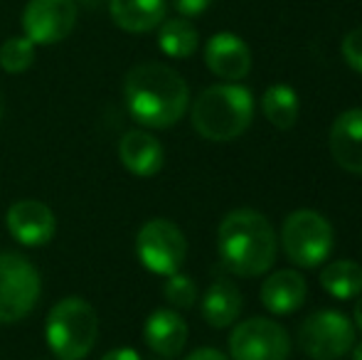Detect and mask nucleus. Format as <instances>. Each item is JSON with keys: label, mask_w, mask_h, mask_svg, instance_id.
<instances>
[{"label": "nucleus", "mask_w": 362, "mask_h": 360, "mask_svg": "<svg viewBox=\"0 0 362 360\" xmlns=\"http://www.w3.org/2000/svg\"><path fill=\"white\" fill-rule=\"evenodd\" d=\"M291 353L288 333L272 318H247L229 336L232 360H286Z\"/></svg>", "instance_id": "9"}, {"label": "nucleus", "mask_w": 362, "mask_h": 360, "mask_svg": "<svg viewBox=\"0 0 362 360\" xmlns=\"http://www.w3.org/2000/svg\"><path fill=\"white\" fill-rule=\"evenodd\" d=\"M212 0H173V8L182 15V18H197L210 8Z\"/></svg>", "instance_id": "25"}, {"label": "nucleus", "mask_w": 362, "mask_h": 360, "mask_svg": "<svg viewBox=\"0 0 362 360\" xmlns=\"http://www.w3.org/2000/svg\"><path fill=\"white\" fill-rule=\"evenodd\" d=\"M45 338L54 358L84 360L94 351L99 338V316L94 306L81 296H67L57 301L47 313Z\"/></svg>", "instance_id": "4"}, {"label": "nucleus", "mask_w": 362, "mask_h": 360, "mask_svg": "<svg viewBox=\"0 0 362 360\" xmlns=\"http://www.w3.org/2000/svg\"><path fill=\"white\" fill-rule=\"evenodd\" d=\"M163 296H165V301L175 308H192L197 301V286L190 277L175 272L168 277L165 286H163Z\"/></svg>", "instance_id": "23"}, {"label": "nucleus", "mask_w": 362, "mask_h": 360, "mask_svg": "<svg viewBox=\"0 0 362 360\" xmlns=\"http://www.w3.org/2000/svg\"><path fill=\"white\" fill-rule=\"evenodd\" d=\"M40 272L23 255L0 252V323H18L37 306Z\"/></svg>", "instance_id": "6"}, {"label": "nucleus", "mask_w": 362, "mask_h": 360, "mask_svg": "<svg viewBox=\"0 0 362 360\" xmlns=\"http://www.w3.org/2000/svg\"><path fill=\"white\" fill-rule=\"evenodd\" d=\"M305 279L293 269L274 272L267 281L262 284V303L272 313L286 316L303 306L305 301Z\"/></svg>", "instance_id": "16"}, {"label": "nucleus", "mask_w": 362, "mask_h": 360, "mask_svg": "<svg viewBox=\"0 0 362 360\" xmlns=\"http://www.w3.org/2000/svg\"><path fill=\"white\" fill-rule=\"evenodd\" d=\"M340 50H343V59L348 62V67H353L355 72L362 74V28L350 30L343 37Z\"/></svg>", "instance_id": "24"}, {"label": "nucleus", "mask_w": 362, "mask_h": 360, "mask_svg": "<svg viewBox=\"0 0 362 360\" xmlns=\"http://www.w3.org/2000/svg\"><path fill=\"white\" fill-rule=\"evenodd\" d=\"M353 318H355V323H358V328L362 331V294L358 296V303H355V313H353Z\"/></svg>", "instance_id": "28"}, {"label": "nucleus", "mask_w": 362, "mask_h": 360, "mask_svg": "<svg viewBox=\"0 0 362 360\" xmlns=\"http://www.w3.org/2000/svg\"><path fill=\"white\" fill-rule=\"evenodd\" d=\"M165 0H109V15L126 33H151L165 20Z\"/></svg>", "instance_id": "17"}, {"label": "nucleus", "mask_w": 362, "mask_h": 360, "mask_svg": "<svg viewBox=\"0 0 362 360\" xmlns=\"http://www.w3.org/2000/svg\"><path fill=\"white\" fill-rule=\"evenodd\" d=\"M74 3H81L84 8H99L104 0H74Z\"/></svg>", "instance_id": "29"}, {"label": "nucleus", "mask_w": 362, "mask_h": 360, "mask_svg": "<svg viewBox=\"0 0 362 360\" xmlns=\"http://www.w3.org/2000/svg\"><path fill=\"white\" fill-rule=\"evenodd\" d=\"M136 255L148 272L158 274V277H170L185 265L187 240L175 222L156 217L139 230Z\"/></svg>", "instance_id": "7"}, {"label": "nucleus", "mask_w": 362, "mask_h": 360, "mask_svg": "<svg viewBox=\"0 0 362 360\" xmlns=\"http://www.w3.org/2000/svg\"><path fill=\"white\" fill-rule=\"evenodd\" d=\"M158 47L173 59H185L195 54L197 45H200V35H197L195 25L187 18H170L163 20L158 25Z\"/></svg>", "instance_id": "19"}, {"label": "nucleus", "mask_w": 362, "mask_h": 360, "mask_svg": "<svg viewBox=\"0 0 362 360\" xmlns=\"http://www.w3.org/2000/svg\"><path fill=\"white\" fill-rule=\"evenodd\" d=\"M119 158L129 173L139 175V178H151V175L160 173L163 163H165V151L153 134L134 129L121 139Z\"/></svg>", "instance_id": "14"}, {"label": "nucleus", "mask_w": 362, "mask_h": 360, "mask_svg": "<svg viewBox=\"0 0 362 360\" xmlns=\"http://www.w3.org/2000/svg\"><path fill=\"white\" fill-rule=\"evenodd\" d=\"M242 313V294L234 284L217 281L202 296V318L212 328H227Z\"/></svg>", "instance_id": "18"}, {"label": "nucleus", "mask_w": 362, "mask_h": 360, "mask_svg": "<svg viewBox=\"0 0 362 360\" xmlns=\"http://www.w3.org/2000/svg\"><path fill=\"white\" fill-rule=\"evenodd\" d=\"M222 265L237 277H259L276 260V232L257 210L239 207L222 220L217 232Z\"/></svg>", "instance_id": "2"}, {"label": "nucleus", "mask_w": 362, "mask_h": 360, "mask_svg": "<svg viewBox=\"0 0 362 360\" xmlns=\"http://www.w3.org/2000/svg\"><path fill=\"white\" fill-rule=\"evenodd\" d=\"M205 64L217 77L227 82H239L252 69V52L242 37L232 33H217L205 45Z\"/></svg>", "instance_id": "12"}, {"label": "nucleus", "mask_w": 362, "mask_h": 360, "mask_svg": "<svg viewBox=\"0 0 362 360\" xmlns=\"http://www.w3.org/2000/svg\"><path fill=\"white\" fill-rule=\"evenodd\" d=\"M0 114H3V104H0Z\"/></svg>", "instance_id": "31"}, {"label": "nucleus", "mask_w": 362, "mask_h": 360, "mask_svg": "<svg viewBox=\"0 0 362 360\" xmlns=\"http://www.w3.org/2000/svg\"><path fill=\"white\" fill-rule=\"evenodd\" d=\"M330 153L343 170L362 175V109H348L335 119Z\"/></svg>", "instance_id": "13"}, {"label": "nucleus", "mask_w": 362, "mask_h": 360, "mask_svg": "<svg viewBox=\"0 0 362 360\" xmlns=\"http://www.w3.org/2000/svg\"><path fill=\"white\" fill-rule=\"evenodd\" d=\"M195 131L207 141H232L249 129L254 119V96L242 84H215L195 99L190 111Z\"/></svg>", "instance_id": "3"}, {"label": "nucleus", "mask_w": 362, "mask_h": 360, "mask_svg": "<svg viewBox=\"0 0 362 360\" xmlns=\"http://www.w3.org/2000/svg\"><path fill=\"white\" fill-rule=\"evenodd\" d=\"M353 360H362V343H355L353 346Z\"/></svg>", "instance_id": "30"}, {"label": "nucleus", "mask_w": 362, "mask_h": 360, "mask_svg": "<svg viewBox=\"0 0 362 360\" xmlns=\"http://www.w3.org/2000/svg\"><path fill=\"white\" fill-rule=\"evenodd\" d=\"M124 99L131 116L141 126L170 129L185 116L190 89L173 67L160 62H144L131 67L126 74Z\"/></svg>", "instance_id": "1"}, {"label": "nucleus", "mask_w": 362, "mask_h": 360, "mask_svg": "<svg viewBox=\"0 0 362 360\" xmlns=\"http://www.w3.org/2000/svg\"><path fill=\"white\" fill-rule=\"evenodd\" d=\"M262 111L276 129L286 131L298 119V96L288 84H274V87L264 91Z\"/></svg>", "instance_id": "21"}, {"label": "nucleus", "mask_w": 362, "mask_h": 360, "mask_svg": "<svg viewBox=\"0 0 362 360\" xmlns=\"http://www.w3.org/2000/svg\"><path fill=\"white\" fill-rule=\"evenodd\" d=\"M298 343L313 360H340L355 346V326L340 311H315L300 323Z\"/></svg>", "instance_id": "8"}, {"label": "nucleus", "mask_w": 362, "mask_h": 360, "mask_svg": "<svg viewBox=\"0 0 362 360\" xmlns=\"http://www.w3.org/2000/svg\"><path fill=\"white\" fill-rule=\"evenodd\" d=\"M35 50H37V45L25 37V35L8 37L0 45V69L8 74H23L25 69L33 67Z\"/></svg>", "instance_id": "22"}, {"label": "nucleus", "mask_w": 362, "mask_h": 360, "mask_svg": "<svg viewBox=\"0 0 362 360\" xmlns=\"http://www.w3.org/2000/svg\"><path fill=\"white\" fill-rule=\"evenodd\" d=\"M165 360H170V358H165Z\"/></svg>", "instance_id": "32"}, {"label": "nucleus", "mask_w": 362, "mask_h": 360, "mask_svg": "<svg viewBox=\"0 0 362 360\" xmlns=\"http://www.w3.org/2000/svg\"><path fill=\"white\" fill-rule=\"evenodd\" d=\"M281 247L293 265L303 269L318 267L333 252V227L320 212L296 210L284 222Z\"/></svg>", "instance_id": "5"}, {"label": "nucleus", "mask_w": 362, "mask_h": 360, "mask_svg": "<svg viewBox=\"0 0 362 360\" xmlns=\"http://www.w3.org/2000/svg\"><path fill=\"white\" fill-rule=\"evenodd\" d=\"M320 284L335 298H355L362 294V267L353 260H340L320 272Z\"/></svg>", "instance_id": "20"}, {"label": "nucleus", "mask_w": 362, "mask_h": 360, "mask_svg": "<svg viewBox=\"0 0 362 360\" xmlns=\"http://www.w3.org/2000/svg\"><path fill=\"white\" fill-rule=\"evenodd\" d=\"M144 341L156 356L175 358L187 343V323L173 308H158L146 318Z\"/></svg>", "instance_id": "15"}, {"label": "nucleus", "mask_w": 362, "mask_h": 360, "mask_svg": "<svg viewBox=\"0 0 362 360\" xmlns=\"http://www.w3.org/2000/svg\"><path fill=\"white\" fill-rule=\"evenodd\" d=\"M101 360H141V356L134 348H114V351H109Z\"/></svg>", "instance_id": "27"}, {"label": "nucleus", "mask_w": 362, "mask_h": 360, "mask_svg": "<svg viewBox=\"0 0 362 360\" xmlns=\"http://www.w3.org/2000/svg\"><path fill=\"white\" fill-rule=\"evenodd\" d=\"M5 225L23 247H45L57 235V217L40 200H18L5 212Z\"/></svg>", "instance_id": "11"}, {"label": "nucleus", "mask_w": 362, "mask_h": 360, "mask_svg": "<svg viewBox=\"0 0 362 360\" xmlns=\"http://www.w3.org/2000/svg\"><path fill=\"white\" fill-rule=\"evenodd\" d=\"M185 360H229V358L224 356V353L215 351V348H197V351H192Z\"/></svg>", "instance_id": "26"}, {"label": "nucleus", "mask_w": 362, "mask_h": 360, "mask_svg": "<svg viewBox=\"0 0 362 360\" xmlns=\"http://www.w3.org/2000/svg\"><path fill=\"white\" fill-rule=\"evenodd\" d=\"M74 0H30L23 10L25 37L35 45H57L72 35L76 25Z\"/></svg>", "instance_id": "10"}]
</instances>
